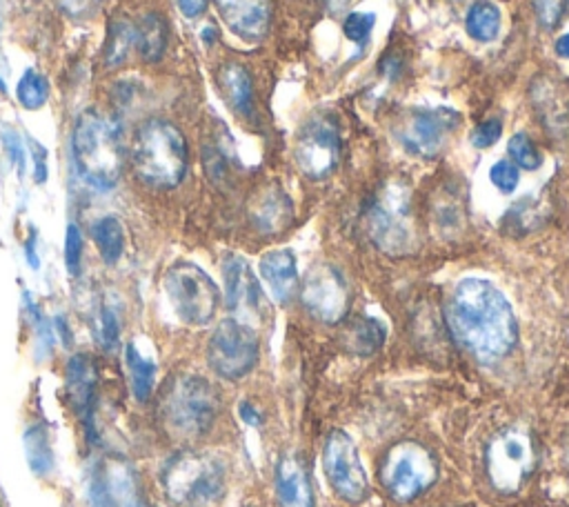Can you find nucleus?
Listing matches in <instances>:
<instances>
[{
	"instance_id": "a878e982",
	"label": "nucleus",
	"mask_w": 569,
	"mask_h": 507,
	"mask_svg": "<svg viewBox=\"0 0 569 507\" xmlns=\"http://www.w3.org/2000/svg\"><path fill=\"white\" fill-rule=\"evenodd\" d=\"M385 342V325L376 318H356L345 331L347 349L367 356L373 354Z\"/></svg>"
},
{
	"instance_id": "f8f14e48",
	"label": "nucleus",
	"mask_w": 569,
	"mask_h": 507,
	"mask_svg": "<svg viewBox=\"0 0 569 507\" xmlns=\"http://www.w3.org/2000/svg\"><path fill=\"white\" fill-rule=\"evenodd\" d=\"M293 156L307 178L320 180L329 176L340 160V133L333 118L313 116L307 120L296 138Z\"/></svg>"
},
{
	"instance_id": "2f4dec72",
	"label": "nucleus",
	"mask_w": 569,
	"mask_h": 507,
	"mask_svg": "<svg viewBox=\"0 0 569 507\" xmlns=\"http://www.w3.org/2000/svg\"><path fill=\"white\" fill-rule=\"evenodd\" d=\"M93 331H96V338L100 340V345L104 349H113L118 345V338H120V322H118V316L116 311L109 307V305H100L98 307V314L93 318Z\"/></svg>"
},
{
	"instance_id": "cd10ccee",
	"label": "nucleus",
	"mask_w": 569,
	"mask_h": 507,
	"mask_svg": "<svg viewBox=\"0 0 569 507\" xmlns=\"http://www.w3.org/2000/svg\"><path fill=\"white\" fill-rule=\"evenodd\" d=\"M467 33L478 42L496 40L500 31V11L493 2H476L467 13Z\"/></svg>"
},
{
	"instance_id": "473e14b6",
	"label": "nucleus",
	"mask_w": 569,
	"mask_h": 507,
	"mask_svg": "<svg viewBox=\"0 0 569 507\" xmlns=\"http://www.w3.org/2000/svg\"><path fill=\"white\" fill-rule=\"evenodd\" d=\"M376 24V16L371 11H353L345 18L342 22V31L345 36L356 42V44H365L371 36V29Z\"/></svg>"
},
{
	"instance_id": "7c9ffc66",
	"label": "nucleus",
	"mask_w": 569,
	"mask_h": 507,
	"mask_svg": "<svg viewBox=\"0 0 569 507\" xmlns=\"http://www.w3.org/2000/svg\"><path fill=\"white\" fill-rule=\"evenodd\" d=\"M507 151H509L511 160H513L518 167L527 169V171H533V169H538V167L542 165L540 151L536 149V145H533V142L529 140V136H525V133H513L511 140H509V145H507Z\"/></svg>"
},
{
	"instance_id": "ddd939ff",
	"label": "nucleus",
	"mask_w": 569,
	"mask_h": 507,
	"mask_svg": "<svg viewBox=\"0 0 569 507\" xmlns=\"http://www.w3.org/2000/svg\"><path fill=\"white\" fill-rule=\"evenodd\" d=\"M325 474L333 491L349 503H360L367 496V474L360 463L353 440L345 431H331L325 443Z\"/></svg>"
},
{
	"instance_id": "c756f323",
	"label": "nucleus",
	"mask_w": 569,
	"mask_h": 507,
	"mask_svg": "<svg viewBox=\"0 0 569 507\" xmlns=\"http://www.w3.org/2000/svg\"><path fill=\"white\" fill-rule=\"evenodd\" d=\"M133 42V27L129 22H113L109 29V40L104 49V60L109 64H118L127 58V51Z\"/></svg>"
},
{
	"instance_id": "5701e85b",
	"label": "nucleus",
	"mask_w": 569,
	"mask_h": 507,
	"mask_svg": "<svg viewBox=\"0 0 569 507\" xmlns=\"http://www.w3.org/2000/svg\"><path fill=\"white\" fill-rule=\"evenodd\" d=\"M133 40L138 44V53L147 62H156L162 58L169 40L167 22L158 13H147L138 27H133Z\"/></svg>"
},
{
	"instance_id": "9d476101",
	"label": "nucleus",
	"mask_w": 569,
	"mask_h": 507,
	"mask_svg": "<svg viewBox=\"0 0 569 507\" xmlns=\"http://www.w3.org/2000/svg\"><path fill=\"white\" fill-rule=\"evenodd\" d=\"M87 498L91 507H149L136 467L122 456H102L91 465Z\"/></svg>"
},
{
	"instance_id": "dca6fc26",
	"label": "nucleus",
	"mask_w": 569,
	"mask_h": 507,
	"mask_svg": "<svg viewBox=\"0 0 569 507\" xmlns=\"http://www.w3.org/2000/svg\"><path fill=\"white\" fill-rule=\"evenodd\" d=\"M222 22L242 40L258 42L271 22L269 0H213Z\"/></svg>"
},
{
	"instance_id": "0eeeda50",
	"label": "nucleus",
	"mask_w": 569,
	"mask_h": 507,
	"mask_svg": "<svg viewBox=\"0 0 569 507\" xmlns=\"http://www.w3.org/2000/svg\"><path fill=\"white\" fill-rule=\"evenodd\" d=\"M438 478L433 454L413 440L393 445L380 463V483L391 498L405 503L429 489Z\"/></svg>"
},
{
	"instance_id": "ea45409f",
	"label": "nucleus",
	"mask_w": 569,
	"mask_h": 507,
	"mask_svg": "<svg viewBox=\"0 0 569 507\" xmlns=\"http://www.w3.org/2000/svg\"><path fill=\"white\" fill-rule=\"evenodd\" d=\"M178 2V9L187 16V18H198L204 9H207V2L209 0H176Z\"/></svg>"
},
{
	"instance_id": "9b49d317",
	"label": "nucleus",
	"mask_w": 569,
	"mask_h": 507,
	"mask_svg": "<svg viewBox=\"0 0 569 507\" xmlns=\"http://www.w3.org/2000/svg\"><path fill=\"white\" fill-rule=\"evenodd\" d=\"M207 360L220 378H242L258 360V336L249 325L236 318H224L209 338Z\"/></svg>"
},
{
	"instance_id": "f03ea898",
	"label": "nucleus",
	"mask_w": 569,
	"mask_h": 507,
	"mask_svg": "<svg viewBox=\"0 0 569 507\" xmlns=\"http://www.w3.org/2000/svg\"><path fill=\"white\" fill-rule=\"evenodd\" d=\"M218 409V389L198 374H176L158 394V422L171 438L202 436L216 422Z\"/></svg>"
},
{
	"instance_id": "b1692460",
	"label": "nucleus",
	"mask_w": 569,
	"mask_h": 507,
	"mask_svg": "<svg viewBox=\"0 0 569 507\" xmlns=\"http://www.w3.org/2000/svg\"><path fill=\"white\" fill-rule=\"evenodd\" d=\"M91 238L107 265H116L124 251V229L116 216H102L91 227Z\"/></svg>"
},
{
	"instance_id": "2eb2a0df",
	"label": "nucleus",
	"mask_w": 569,
	"mask_h": 507,
	"mask_svg": "<svg viewBox=\"0 0 569 507\" xmlns=\"http://www.w3.org/2000/svg\"><path fill=\"white\" fill-rule=\"evenodd\" d=\"M460 116L449 107L411 109L400 122L402 147L420 158H433L447 142V136L458 127Z\"/></svg>"
},
{
	"instance_id": "7ed1b4c3",
	"label": "nucleus",
	"mask_w": 569,
	"mask_h": 507,
	"mask_svg": "<svg viewBox=\"0 0 569 507\" xmlns=\"http://www.w3.org/2000/svg\"><path fill=\"white\" fill-rule=\"evenodd\" d=\"M71 156L89 185L111 189L120 180L124 162L118 125L98 111L80 113L71 133Z\"/></svg>"
},
{
	"instance_id": "6ab92c4d",
	"label": "nucleus",
	"mask_w": 569,
	"mask_h": 507,
	"mask_svg": "<svg viewBox=\"0 0 569 507\" xmlns=\"http://www.w3.org/2000/svg\"><path fill=\"white\" fill-rule=\"evenodd\" d=\"M276 494L280 507H313V489L307 467L298 456H282L276 467Z\"/></svg>"
},
{
	"instance_id": "423d86ee",
	"label": "nucleus",
	"mask_w": 569,
	"mask_h": 507,
	"mask_svg": "<svg viewBox=\"0 0 569 507\" xmlns=\"http://www.w3.org/2000/svg\"><path fill=\"white\" fill-rule=\"evenodd\" d=\"M369 238L387 254L400 256L413 249V227L409 213V191L400 182H389L367 207Z\"/></svg>"
},
{
	"instance_id": "412c9836",
	"label": "nucleus",
	"mask_w": 569,
	"mask_h": 507,
	"mask_svg": "<svg viewBox=\"0 0 569 507\" xmlns=\"http://www.w3.org/2000/svg\"><path fill=\"white\" fill-rule=\"evenodd\" d=\"M260 276L278 302H287L298 285L296 256L289 249H273L260 258Z\"/></svg>"
},
{
	"instance_id": "a211bd4d",
	"label": "nucleus",
	"mask_w": 569,
	"mask_h": 507,
	"mask_svg": "<svg viewBox=\"0 0 569 507\" xmlns=\"http://www.w3.org/2000/svg\"><path fill=\"white\" fill-rule=\"evenodd\" d=\"M224 298L227 307L233 311H256L260 307L262 294L260 285L242 256H227L222 262Z\"/></svg>"
},
{
	"instance_id": "c9c22d12",
	"label": "nucleus",
	"mask_w": 569,
	"mask_h": 507,
	"mask_svg": "<svg viewBox=\"0 0 569 507\" xmlns=\"http://www.w3.org/2000/svg\"><path fill=\"white\" fill-rule=\"evenodd\" d=\"M489 178H491V182H493L502 193H511V191L518 187L520 173H518L516 165H511V162H507V160H498V162L491 167Z\"/></svg>"
},
{
	"instance_id": "a19ab883",
	"label": "nucleus",
	"mask_w": 569,
	"mask_h": 507,
	"mask_svg": "<svg viewBox=\"0 0 569 507\" xmlns=\"http://www.w3.org/2000/svg\"><path fill=\"white\" fill-rule=\"evenodd\" d=\"M553 49H556V56H560V58H567V60H569V31H567V33H562V36L556 40Z\"/></svg>"
},
{
	"instance_id": "4468645a",
	"label": "nucleus",
	"mask_w": 569,
	"mask_h": 507,
	"mask_svg": "<svg viewBox=\"0 0 569 507\" xmlns=\"http://www.w3.org/2000/svg\"><path fill=\"white\" fill-rule=\"evenodd\" d=\"M305 309L320 322L336 325L347 316L349 291L342 274L333 265H316L307 271L300 289Z\"/></svg>"
},
{
	"instance_id": "79ce46f5",
	"label": "nucleus",
	"mask_w": 569,
	"mask_h": 507,
	"mask_svg": "<svg viewBox=\"0 0 569 507\" xmlns=\"http://www.w3.org/2000/svg\"><path fill=\"white\" fill-rule=\"evenodd\" d=\"M56 325H58V331L62 334V340H64V345H69V342H71V336H69V331H67L64 318H62V316H58V318H56Z\"/></svg>"
},
{
	"instance_id": "1a4fd4ad",
	"label": "nucleus",
	"mask_w": 569,
	"mask_h": 507,
	"mask_svg": "<svg viewBox=\"0 0 569 507\" xmlns=\"http://www.w3.org/2000/svg\"><path fill=\"white\" fill-rule=\"evenodd\" d=\"M485 465L487 476L498 491H518L536 465L531 436L520 427H507L498 431L487 445Z\"/></svg>"
},
{
	"instance_id": "72a5a7b5",
	"label": "nucleus",
	"mask_w": 569,
	"mask_h": 507,
	"mask_svg": "<svg viewBox=\"0 0 569 507\" xmlns=\"http://www.w3.org/2000/svg\"><path fill=\"white\" fill-rule=\"evenodd\" d=\"M64 262L67 271L71 276L80 274V262H82V233L76 225L67 227V238H64Z\"/></svg>"
},
{
	"instance_id": "58836bf2",
	"label": "nucleus",
	"mask_w": 569,
	"mask_h": 507,
	"mask_svg": "<svg viewBox=\"0 0 569 507\" xmlns=\"http://www.w3.org/2000/svg\"><path fill=\"white\" fill-rule=\"evenodd\" d=\"M238 414H240V418H242L247 425H253V427L262 425V414H260L249 400H242V402L238 405Z\"/></svg>"
},
{
	"instance_id": "aec40b11",
	"label": "nucleus",
	"mask_w": 569,
	"mask_h": 507,
	"mask_svg": "<svg viewBox=\"0 0 569 507\" xmlns=\"http://www.w3.org/2000/svg\"><path fill=\"white\" fill-rule=\"evenodd\" d=\"M251 218L253 225L264 233L282 231L293 220V202L280 187L271 185L256 196L251 205Z\"/></svg>"
},
{
	"instance_id": "20e7f679",
	"label": "nucleus",
	"mask_w": 569,
	"mask_h": 507,
	"mask_svg": "<svg viewBox=\"0 0 569 507\" xmlns=\"http://www.w3.org/2000/svg\"><path fill=\"white\" fill-rule=\"evenodd\" d=\"M189 165V149L182 131L169 120H147L133 140V167L140 180L158 189L176 187Z\"/></svg>"
},
{
	"instance_id": "e433bc0d",
	"label": "nucleus",
	"mask_w": 569,
	"mask_h": 507,
	"mask_svg": "<svg viewBox=\"0 0 569 507\" xmlns=\"http://www.w3.org/2000/svg\"><path fill=\"white\" fill-rule=\"evenodd\" d=\"M502 136V125L498 118H489V120H482L473 133H471V142L478 147V149H487L491 145H496Z\"/></svg>"
},
{
	"instance_id": "393cba45",
	"label": "nucleus",
	"mask_w": 569,
	"mask_h": 507,
	"mask_svg": "<svg viewBox=\"0 0 569 507\" xmlns=\"http://www.w3.org/2000/svg\"><path fill=\"white\" fill-rule=\"evenodd\" d=\"M124 362H127V371L131 378V389L133 396L144 402L156 385V365L149 356H144L142 351H138V347L133 342H127L124 347Z\"/></svg>"
},
{
	"instance_id": "39448f33",
	"label": "nucleus",
	"mask_w": 569,
	"mask_h": 507,
	"mask_svg": "<svg viewBox=\"0 0 569 507\" xmlns=\"http://www.w3.org/2000/svg\"><path fill=\"white\" fill-rule=\"evenodd\" d=\"M167 498L180 507L213 503L224 491V463L204 451H178L160 469Z\"/></svg>"
},
{
	"instance_id": "4c0bfd02",
	"label": "nucleus",
	"mask_w": 569,
	"mask_h": 507,
	"mask_svg": "<svg viewBox=\"0 0 569 507\" xmlns=\"http://www.w3.org/2000/svg\"><path fill=\"white\" fill-rule=\"evenodd\" d=\"M104 0H60V7L71 18H91Z\"/></svg>"
},
{
	"instance_id": "f704fd0d",
	"label": "nucleus",
	"mask_w": 569,
	"mask_h": 507,
	"mask_svg": "<svg viewBox=\"0 0 569 507\" xmlns=\"http://www.w3.org/2000/svg\"><path fill=\"white\" fill-rule=\"evenodd\" d=\"M567 9V0H533V11L545 29H553L560 24Z\"/></svg>"
},
{
	"instance_id": "6e6552de",
	"label": "nucleus",
	"mask_w": 569,
	"mask_h": 507,
	"mask_svg": "<svg viewBox=\"0 0 569 507\" xmlns=\"http://www.w3.org/2000/svg\"><path fill=\"white\" fill-rule=\"evenodd\" d=\"M164 291L176 316L187 325H207L220 300L216 282L193 262H176L164 274Z\"/></svg>"
},
{
	"instance_id": "f257e3e1",
	"label": "nucleus",
	"mask_w": 569,
	"mask_h": 507,
	"mask_svg": "<svg viewBox=\"0 0 569 507\" xmlns=\"http://www.w3.org/2000/svg\"><path fill=\"white\" fill-rule=\"evenodd\" d=\"M445 320L467 351L480 360H496L505 356L518 336L511 305L498 287L482 278H465L451 291Z\"/></svg>"
},
{
	"instance_id": "4be33fe9",
	"label": "nucleus",
	"mask_w": 569,
	"mask_h": 507,
	"mask_svg": "<svg viewBox=\"0 0 569 507\" xmlns=\"http://www.w3.org/2000/svg\"><path fill=\"white\" fill-rule=\"evenodd\" d=\"M220 89L227 102L240 116H249L253 109V82L242 64H224L220 69Z\"/></svg>"
},
{
	"instance_id": "f3484780",
	"label": "nucleus",
	"mask_w": 569,
	"mask_h": 507,
	"mask_svg": "<svg viewBox=\"0 0 569 507\" xmlns=\"http://www.w3.org/2000/svg\"><path fill=\"white\" fill-rule=\"evenodd\" d=\"M96 382H98V371H96L93 358L87 354L71 356L67 362V396L73 411L87 422V429L93 427Z\"/></svg>"
},
{
	"instance_id": "bb28decb",
	"label": "nucleus",
	"mask_w": 569,
	"mask_h": 507,
	"mask_svg": "<svg viewBox=\"0 0 569 507\" xmlns=\"http://www.w3.org/2000/svg\"><path fill=\"white\" fill-rule=\"evenodd\" d=\"M22 443H24L27 460H29V467L33 469V474H38V476L49 474L53 467V447H51L49 429L44 425H31L24 431Z\"/></svg>"
},
{
	"instance_id": "c85d7f7f",
	"label": "nucleus",
	"mask_w": 569,
	"mask_h": 507,
	"mask_svg": "<svg viewBox=\"0 0 569 507\" xmlns=\"http://www.w3.org/2000/svg\"><path fill=\"white\" fill-rule=\"evenodd\" d=\"M16 98L24 109H40L49 98L47 78L36 69H27L16 84Z\"/></svg>"
}]
</instances>
